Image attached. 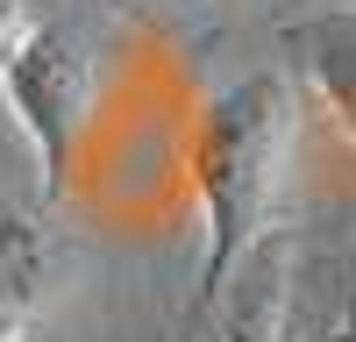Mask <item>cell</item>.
Returning a JSON list of instances; mask_svg holds the SVG:
<instances>
[{"label": "cell", "instance_id": "52a82bcc", "mask_svg": "<svg viewBox=\"0 0 356 342\" xmlns=\"http://www.w3.org/2000/svg\"><path fill=\"white\" fill-rule=\"evenodd\" d=\"M342 342H356V307H349V321H342Z\"/></svg>", "mask_w": 356, "mask_h": 342}, {"label": "cell", "instance_id": "7a4b0ae2", "mask_svg": "<svg viewBox=\"0 0 356 342\" xmlns=\"http://www.w3.org/2000/svg\"><path fill=\"white\" fill-rule=\"evenodd\" d=\"M0 93H8L15 129L29 136L43 179L57 186L72 171L86 122H93V57H86V43L50 28V22H29V36L15 43L8 72H0Z\"/></svg>", "mask_w": 356, "mask_h": 342}, {"label": "cell", "instance_id": "5b68a950", "mask_svg": "<svg viewBox=\"0 0 356 342\" xmlns=\"http://www.w3.org/2000/svg\"><path fill=\"white\" fill-rule=\"evenodd\" d=\"M29 36V22H22V0H0V72H8V57H15V43Z\"/></svg>", "mask_w": 356, "mask_h": 342}, {"label": "cell", "instance_id": "277c9868", "mask_svg": "<svg viewBox=\"0 0 356 342\" xmlns=\"http://www.w3.org/2000/svg\"><path fill=\"white\" fill-rule=\"evenodd\" d=\"M292 50L307 57L314 86L328 93V107L342 114V129L356 136V0H349V8L314 15V22H300V28H292Z\"/></svg>", "mask_w": 356, "mask_h": 342}, {"label": "cell", "instance_id": "6da1fadb", "mask_svg": "<svg viewBox=\"0 0 356 342\" xmlns=\"http://www.w3.org/2000/svg\"><path fill=\"white\" fill-rule=\"evenodd\" d=\"M285 150H292V93L278 72L235 79L228 93L200 107L193 129V186H200V285H193V328L214 321L228 300L235 271L264 250L278 186H285Z\"/></svg>", "mask_w": 356, "mask_h": 342}, {"label": "cell", "instance_id": "8992f818", "mask_svg": "<svg viewBox=\"0 0 356 342\" xmlns=\"http://www.w3.org/2000/svg\"><path fill=\"white\" fill-rule=\"evenodd\" d=\"M0 342H29V328L22 321H0Z\"/></svg>", "mask_w": 356, "mask_h": 342}, {"label": "cell", "instance_id": "3957f363", "mask_svg": "<svg viewBox=\"0 0 356 342\" xmlns=\"http://www.w3.org/2000/svg\"><path fill=\"white\" fill-rule=\"evenodd\" d=\"M57 278V243L36 207L0 193V321H22Z\"/></svg>", "mask_w": 356, "mask_h": 342}]
</instances>
